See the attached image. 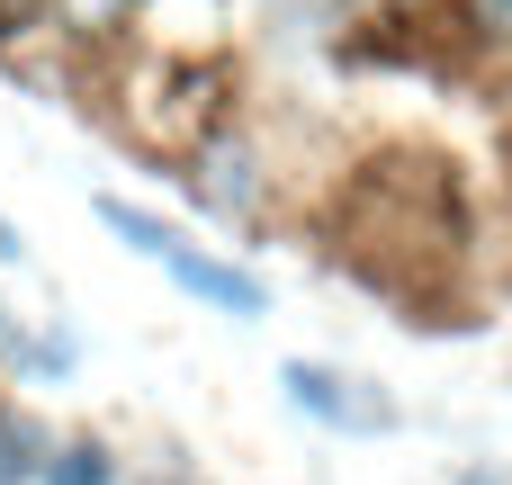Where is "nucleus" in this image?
Returning <instances> with one entry per match:
<instances>
[{"label":"nucleus","instance_id":"obj_1","mask_svg":"<svg viewBox=\"0 0 512 485\" xmlns=\"http://www.w3.org/2000/svg\"><path fill=\"white\" fill-rule=\"evenodd\" d=\"M351 261L378 288L423 297L450 261H459V189L441 162H369V180L351 189Z\"/></svg>","mask_w":512,"mask_h":485},{"label":"nucleus","instance_id":"obj_2","mask_svg":"<svg viewBox=\"0 0 512 485\" xmlns=\"http://www.w3.org/2000/svg\"><path fill=\"white\" fill-rule=\"evenodd\" d=\"M99 216H108V225H117V234H126L144 261H162V270H171L189 297H207V306H225V315H261V279H243L234 261H207V252H198L189 234H171L162 216H135L126 198H108Z\"/></svg>","mask_w":512,"mask_h":485},{"label":"nucleus","instance_id":"obj_3","mask_svg":"<svg viewBox=\"0 0 512 485\" xmlns=\"http://www.w3.org/2000/svg\"><path fill=\"white\" fill-rule=\"evenodd\" d=\"M288 405L297 414H324V423H342V432H369V423H387V405L378 396H342V378L333 369H288Z\"/></svg>","mask_w":512,"mask_h":485},{"label":"nucleus","instance_id":"obj_4","mask_svg":"<svg viewBox=\"0 0 512 485\" xmlns=\"http://www.w3.org/2000/svg\"><path fill=\"white\" fill-rule=\"evenodd\" d=\"M198 198H207L216 216H252V207H261V171H252V153H243V144H216L207 171H198Z\"/></svg>","mask_w":512,"mask_h":485},{"label":"nucleus","instance_id":"obj_5","mask_svg":"<svg viewBox=\"0 0 512 485\" xmlns=\"http://www.w3.org/2000/svg\"><path fill=\"white\" fill-rule=\"evenodd\" d=\"M36 450H45V432H36L27 414H0V485H18L27 468H45Z\"/></svg>","mask_w":512,"mask_h":485},{"label":"nucleus","instance_id":"obj_6","mask_svg":"<svg viewBox=\"0 0 512 485\" xmlns=\"http://www.w3.org/2000/svg\"><path fill=\"white\" fill-rule=\"evenodd\" d=\"M54 485H108V450H99V441H72V450L54 459Z\"/></svg>","mask_w":512,"mask_h":485},{"label":"nucleus","instance_id":"obj_7","mask_svg":"<svg viewBox=\"0 0 512 485\" xmlns=\"http://www.w3.org/2000/svg\"><path fill=\"white\" fill-rule=\"evenodd\" d=\"M126 9H135V0H72V18H81V27H117Z\"/></svg>","mask_w":512,"mask_h":485},{"label":"nucleus","instance_id":"obj_8","mask_svg":"<svg viewBox=\"0 0 512 485\" xmlns=\"http://www.w3.org/2000/svg\"><path fill=\"white\" fill-rule=\"evenodd\" d=\"M477 27H495V36H512V0H477Z\"/></svg>","mask_w":512,"mask_h":485},{"label":"nucleus","instance_id":"obj_9","mask_svg":"<svg viewBox=\"0 0 512 485\" xmlns=\"http://www.w3.org/2000/svg\"><path fill=\"white\" fill-rule=\"evenodd\" d=\"M36 9H45V0H0V36H9V27H27Z\"/></svg>","mask_w":512,"mask_h":485},{"label":"nucleus","instance_id":"obj_10","mask_svg":"<svg viewBox=\"0 0 512 485\" xmlns=\"http://www.w3.org/2000/svg\"><path fill=\"white\" fill-rule=\"evenodd\" d=\"M459 485H504V477H495V468H468V477H459Z\"/></svg>","mask_w":512,"mask_h":485},{"label":"nucleus","instance_id":"obj_11","mask_svg":"<svg viewBox=\"0 0 512 485\" xmlns=\"http://www.w3.org/2000/svg\"><path fill=\"white\" fill-rule=\"evenodd\" d=\"M9 252H18V243H9V225H0V261H9Z\"/></svg>","mask_w":512,"mask_h":485}]
</instances>
